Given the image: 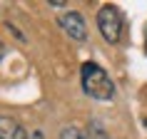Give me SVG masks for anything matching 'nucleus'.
<instances>
[{
    "label": "nucleus",
    "instance_id": "nucleus-1",
    "mask_svg": "<svg viewBox=\"0 0 147 139\" xmlns=\"http://www.w3.org/2000/svg\"><path fill=\"white\" fill-rule=\"evenodd\" d=\"M80 82H82V92L92 100H112L115 97V85L100 65L85 62L80 70Z\"/></svg>",
    "mask_w": 147,
    "mask_h": 139
},
{
    "label": "nucleus",
    "instance_id": "nucleus-2",
    "mask_svg": "<svg viewBox=\"0 0 147 139\" xmlns=\"http://www.w3.org/2000/svg\"><path fill=\"white\" fill-rule=\"evenodd\" d=\"M97 30L110 45L120 42V37H122V15L115 5H102L97 10Z\"/></svg>",
    "mask_w": 147,
    "mask_h": 139
},
{
    "label": "nucleus",
    "instance_id": "nucleus-3",
    "mask_svg": "<svg viewBox=\"0 0 147 139\" xmlns=\"http://www.w3.org/2000/svg\"><path fill=\"white\" fill-rule=\"evenodd\" d=\"M57 25L62 27V32H65V35H67L70 40H78V42H82V40L87 37V25H85V17L80 15L78 10H70V13H65V15H60Z\"/></svg>",
    "mask_w": 147,
    "mask_h": 139
},
{
    "label": "nucleus",
    "instance_id": "nucleus-4",
    "mask_svg": "<svg viewBox=\"0 0 147 139\" xmlns=\"http://www.w3.org/2000/svg\"><path fill=\"white\" fill-rule=\"evenodd\" d=\"M0 139H28V132L18 119L0 114Z\"/></svg>",
    "mask_w": 147,
    "mask_h": 139
},
{
    "label": "nucleus",
    "instance_id": "nucleus-5",
    "mask_svg": "<svg viewBox=\"0 0 147 139\" xmlns=\"http://www.w3.org/2000/svg\"><path fill=\"white\" fill-rule=\"evenodd\" d=\"M62 139H82V132L75 129V127H70V129L62 132Z\"/></svg>",
    "mask_w": 147,
    "mask_h": 139
},
{
    "label": "nucleus",
    "instance_id": "nucleus-6",
    "mask_svg": "<svg viewBox=\"0 0 147 139\" xmlns=\"http://www.w3.org/2000/svg\"><path fill=\"white\" fill-rule=\"evenodd\" d=\"M47 5H55V8H62V5H67V3H65V0H50Z\"/></svg>",
    "mask_w": 147,
    "mask_h": 139
},
{
    "label": "nucleus",
    "instance_id": "nucleus-7",
    "mask_svg": "<svg viewBox=\"0 0 147 139\" xmlns=\"http://www.w3.org/2000/svg\"><path fill=\"white\" fill-rule=\"evenodd\" d=\"M90 139H107V137H105L102 132H97V134H92V137H90Z\"/></svg>",
    "mask_w": 147,
    "mask_h": 139
},
{
    "label": "nucleus",
    "instance_id": "nucleus-8",
    "mask_svg": "<svg viewBox=\"0 0 147 139\" xmlns=\"http://www.w3.org/2000/svg\"><path fill=\"white\" fill-rule=\"evenodd\" d=\"M3 55H5V45L0 42V60H3Z\"/></svg>",
    "mask_w": 147,
    "mask_h": 139
},
{
    "label": "nucleus",
    "instance_id": "nucleus-9",
    "mask_svg": "<svg viewBox=\"0 0 147 139\" xmlns=\"http://www.w3.org/2000/svg\"><path fill=\"white\" fill-rule=\"evenodd\" d=\"M145 52H147V37H145Z\"/></svg>",
    "mask_w": 147,
    "mask_h": 139
}]
</instances>
